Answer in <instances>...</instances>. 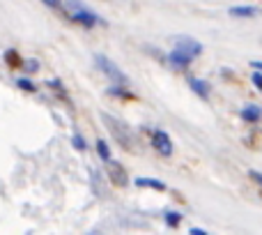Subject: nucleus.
I'll return each instance as SVG.
<instances>
[{"mask_svg": "<svg viewBox=\"0 0 262 235\" xmlns=\"http://www.w3.org/2000/svg\"><path fill=\"white\" fill-rule=\"evenodd\" d=\"M191 235H209V233H205L203 231V228H191V231H189Z\"/></svg>", "mask_w": 262, "mask_h": 235, "instance_id": "obj_21", "label": "nucleus"}, {"mask_svg": "<svg viewBox=\"0 0 262 235\" xmlns=\"http://www.w3.org/2000/svg\"><path fill=\"white\" fill-rule=\"evenodd\" d=\"M16 86L21 88V90H26V92H35L37 90V86L30 81V79H16Z\"/></svg>", "mask_w": 262, "mask_h": 235, "instance_id": "obj_14", "label": "nucleus"}, {"mask_svg": "<svg viewBox=\"0 0 262 235\" xmlns=\"http://www.w3.org/2000/svg\"><path fill=\"white\" fill-rule=\"evenodd\" d=\"M72 145H74L76 150H85V139H83L81 134H74V136H72Z\"/></svg>", "mask_w": 262, "mask_h": 235, "instance_id": "obj_16", "label": "nucleus"}, {"mask_svg": "<svg viewBox=\"0 0 262 235\" xmlns=\"http://www.w3.org/2000/svg\"><path fill=\"white\" fill-rule=\"evenodd\" d=\"M108 178H111V182L118 185V187L129 185V175H127V171H124V166L120 162H108Z\"/></svg>", "mask_w": 262, "mask_h": 235, "instance_id": "obj_6", "label": "nucleus"}, {"mask_svg": "<svg viewBox=\"0 0 262 235\" xmlns=\"http://www.w3.org/2000/svg\"><path fill=\"white\" fill-rule=\"evenodd\" d=\"M97 152H99V157L104 159V162H111V150H108V143H106L104 139L97 141Z\"/></svg>", "mask_w": 262, "mask_h": 235, "instance_id": "obj_13", "label": "nucleus"}, {"mask_svg": "<svg viewBox=\"0 0 262 235\" xmlns=\"http://www.w3.org/2000/svg\"><path fill=\"white\" fill-rule=\"evenodd\" d=\"M5 63H7V67H12V69L23 67V58L18 55V51H16V49L5 51Z\"/></svg>", "mask_w": 262, "mask_h": 235, "instance_id": "obj_11", "label": "nucleus"}, {"mask_svg": "<svg viewBox=\"0 0 262 235\" xmlns=\"http://www.w3.org/2000/svg\"><path fill=\"white\" fill-rule=\"evenodd\" d=\"M180 222H182V214L180 212H166V224L170 228H175Z\"/></svg>", "mask_w": 262, "mask_h": 235, "instance_id": "obj_15", "label": "nucleus"}, {"mask_svg": "<svg viewBox=\"0 0 262 235\" xmlns=\"http://www.w3.org/2000/svg\"><path fill=\"white\" fill-rule=\"evenodd\" d=\"M28 72H37V69H39V65H37V60H28Z\"/></svg>", "mask_w": 262, "mask_h": 235, "instance_id": "obj_20", "label": "nucleus"}, {"mask_svg": "<svg viewBox=\"0 0 262 235\" xmlns=\"http://www.w3.org/2000/svg\"><path fill=\"white\" fill-rule=\"evenodd\" d=\"M189 88L200 97V100H207L209 92H212L209 90V83L203 81V79H189Z\"/></svg>", "mask_w": 262, "mask_h": 235, "instance_id": "obj_7", "label": "nucleus"}, {"mask_svg": "<svg viewBox=\"0 0 262 235\" xmlns=\"http://www.w3.org/2000/svg\"><path fill=\"white\" fill-rule=\"evenodd\" d=\"M106 92H108L111 97H122V100H127V102H136V100H138V97H136L134 92L124 90L122 86H113V88H108V90H106Z\"/></svg>", "mask_w": 262, "mask_h": 235, "instance_id": "obj_12", "label": "nucleus"}, {"mask_svg": "<svg viewBox=\"0 0 262 235\" xmlns=\"http://www.w3.org/2000/svg\"><path fill=\"white\" fill-rule=\"evenodd\" d=\"M67 18H69V21H74V23H78V26H83V28H95L97 23H104L95 12H90L85 5H83V7H78V9L67 12Z\"/></svg>", "mask_w": 262, "mask_h": 235, "instance_id": "obj_4", "label": "nucleus"}, {"mask_svg": "<svg viewBox=\"0 0 262 235\" xmlns=\"http://www.w3.org/2000/svg\"><path fill=\"white\" fill-rule=\"evenodd\" d=\"M136 187H147V189L166 191V182H163V180H154V178H136Z\"/></svg>", "mask_w": 262, "mask_h": 235, "instance_id": "obj_9", "label": "nucleus"}, {"mask_svg": "<svg viewBox=\"0 0 262 235\" xmlns=\"http://www.w3.org/2000/svg\"><path fill=\"white\" fill-rule=\"evenodd\" d=\"M258 14V7L253 5H237V7H230V16L235 18H249V16H255Z\"/></svg>", "mask_w": 262, "mask_h": 235, "instance_id": "obj_8", "label": "nucleus"}, {"mask_svg": "<svg viewBox=\"0 0 262 235\" xmlns=\"http://www.w3.org/2000/svg\"><path fill=\"white\" fill-rule=\"evenodd\" d=\"M200 53H203V44L198 40H193V37H177L175 49L168 55V63L175 69H186L193 63V58H198Z\"/></svg>", "mask_w": 262, "mask_h": 235, "instance_id": "obj_1", "label": "nucleus"}, {"mask_svg": "<svg viewBox=\"0 0 262 235\" xmlns=\"http://www.w3.org/2000/svg\"><path fill=\"white\" fill-rule=\"evenodd\" d=\"M41 3H46L51 9H55V12H64V7H62V3H58V0H41Z\"/></svg>", "mask_w": 262, "mask_h": 235, "instance_id": "obj_17", "label": "nucleus"}, {"mask_svg": "<svg viewBox=\"0 0 262 235\" xmlns=\"http://www.w3.org/2000/svg\"><path fill=\"white\" fill-rule=\"evenodd\" d=\"M58 3H62V0H58Z\"/></svg>", "mask_w": 262, "mask_h": 235, "instance_id": "obj_23", "label": "nucleus"}, {"mask_svg": "<svg viewBox=\"0 0 262 235\" xmlns=\"http://www.w3.org/2000/svg\"><path fill=\"white\" fill-rule=\"evenodd\" d=\"M242 118H244L246 122H258L262 118V109L260 106H255V104H249V106L242 109Z\"/></svg>", "mask_w": 262, "mask_h": 235, "instance_id": "obj_10", "label": "nucleus"}, {"mask_svg": "<svg viewBox=\"0 0 262 235\" xmlns=\"http://www.w3.org/2000/svg\"><path fill=\"white\" fill-rule=\"evenodd\" d=\"M95 63H97V67H99L101 72H104L106 76L111 79V81L118 83V86H127V83H129V76H127V74H124L122 69H120L111 58H106V55L97 53V55H95Z\"/></svg>", "mask_w": 262, "mask_h": 235, "instance_id": "obj_3", "label": "nucleus"}, {"mask_svg": "<svg viewBox=\"0 0 262 235\" xmlns=\"http://www.w3.org/2000/svg\"><path fill=\"white\" fill-rule=\"evenodd\" d=\"M251 65H253V67H255V69H258V72L262 74V60H253V63H251Z\"/></svg>", "mask_w": 262, "mask_h": 235, "instance_id": "obj_22", "label": "nucleus"}, {"mask_svg": "<svg viewBox=\"0 0 262 235\" xmlns=\"http://www.w3.org/2000/svg\"><path fill=\"white\" fill-rule=\"evenodd\" d=\"M251 81H253V86L258 88V90H262V74L260 72H255L253 76H251Z\"/></svg>", "mask_w": 262, "mask_h": 235, "instance_id": "obj_18", "label": "nucleus"}, {"mask_svg": "<svg viewBox=\"0 0 262 235\" xmlns=\"http://www.w3.org/2000/svg\"><path fill=\"white\" fill-rule=\"evenodd\" d=\"M101 120H104V125L108 127V131L115 136V141L120 143V148L124 150H134V131H131V127L127 125V122L118 120V118H113L111 113H101Z\"/></svg>", "mask_w": 262, "mask_h": 235, "instance_id": "obj_2", "label": "nucleus"}, {"mask_svg": "<svg viewBox=\"0 0 262 235\" xmlns=\"http://www.w3.org/2000/svg\"><path fill=\"white\" fill-rule=\"evenodd\" d=\"M249 175H251V180H255L258 185L262 187V173H258V171H249Z\"/></svg>", "mask_w": 262, "mask_h": 235, "instance_id": "obj_19", "label": "nucleus"}, {"mask_svg": "<svg viewBox=\"0 0 262 235\" xmlns=\"http://www.w3.org/2000/svg\"><path fill=\"white\" fill-rule=\"evenodd\" d=\"M152 145H154V150H157L161 157H170L172 154V141L163 129H157L152 134Z\"/></svg>", "mask_w": 262, "mask_h": 235, "instance_id": "obj_5", "label": "nucleus"}]
</instances>
